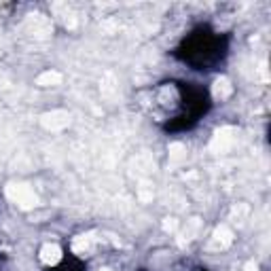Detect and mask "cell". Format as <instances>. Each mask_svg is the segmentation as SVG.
Here are the masks:
<instances>
[{
    "label": "cell",
    "mask_w": 271,
    "mask_h": 271,
    "mask_svg": "<svg viewBox=\"0 0 271 271\" xmlns=\"http://www.w3.org/2000/svg\"><path fill=\"white\" fill-rule=\"evenodd\" d=\"M6 195L21 208H34L36 206V195H34V191L25 184H11L6 189Z\"/></svg>",
    "instance_id": "obj_1"
},
{
    "label": "cell",
    "mask_w": 271,
    "mask_h": 271,
    "mask_svg": "<svg viewBox=\"0 0 271 271\" xmlns=\"http://www.w3.org/2000/svg\"><path fill=\"white\" fill-rule=\"evenodd\" d=\"M68 123H70V115L64 113V110H55V113H49L42 117V125L47 130H64Z\"/></svg>",
    "instance_id": "obj_2"
},
{
    "label": "cell",
    "mask_w": 271,
    "mask_h": 271,
    "mask_svg": "<svg viewBox=\"0 0 271 271\" xmlns=\"http://www.w3.org/2000/svg\"><path fill=\"white\" fill-rule=\"evenodd\" d=\"M40 259H42V263H47V265H55V263L62 259V250H59L55 244H45L40 250Z\"/></svg>",
    "instance_id": "obj_3"
},
{
    "label": "cell",
    "mask_w": 271,
    "mask_h": 271,
    "mask_svg": "<svg viewBox=\"0 0 271 271\" xmlns=\"http://www.w3.org/2000/svg\"><path fill=\"white\" fill-rule=\"evenodd\" d=\"M233 242V235H231V231H229L227 227H218L216 229V233H214V244L216 246H220V248H227L229 244Z\"/></svg>",
    "instance_id": "obj_4"
},
{
    "label": "cell",
    "mask_w": 271,
    "mask_h": 271,
    "mask_svg": "<svg viewBox=\"0 0 271 271\" xmlns=\"http://www.w3.org/2000/svg\"><path fill=\"white\" fill-rule=\"evenodd\" d=\"M231 91H233V87L229 85V81H227V79H218V81L214 83V96H216V98L225 100V98L231 96Z\"/></svg>",
    "instance_id": "obj_5"
},
{
    "label": "cell",
    "mask_w": 271,
    "mask_h": 271,
    "mask_svg": "<svg viewBox=\"0 0 271 271\" xmlns=\"http://www.w3.org/2000/svg\"><path fill=\"white\" fill-rule=\"evenodd\" d=\"M227 134H229V130H223V132H218V134H216L214 144H212V146H214L218 152H220V150H227V148H229V144L233 142V138H231V136H227Z\"/></svg>",
    "instance_id": "obj_6"
},
{
    "label": "cell",
    "mask_w": 271,
    "mask_h": 271,
    "mask_svg": "<svg viewBox=\"0 0 271 271\" xmlns=\"http://www.w3.org/2000/svg\"><path fill=\"white\" fill-rule=\"evenodd\" d=\"M89 248H91V237L89 235H81V237H76V240L72 242V250L79 252V254H85Z\"/></svg>",
    "instance_id": "obj_7"
},
{
    "label": "cell",
    "mask_w": 271,
    "mask_h": 271,
    "mask_svg": "<svg viewBox=\"0 0 271 271\" xmlns=\"http://www.w3.org/2000/svg\"><path fill=\"white\" fill-rule=\"evenodd\" d=\"M59 81H62V74L59 72H45L38 76V85H45V87H49V85H57Z\"/></svg>",
    "instance_id": "obj_8"
},
{
    "label": "cell",
    "mask_w": 271,
    "mask_h": 271,
    "mask_svg": "<svg viewBox=\"0 0 271 271\" xmlns=\"http://www.w3.org/2000/svg\"><path fill=\"white\" fill-rule=\"evenodd\" d=\"M169 150H172V157H174V159H182V157H184V155H182L184 148L180 146V144H174V146L169 148Z\"/></svg>",
    "instance_id": "obj_9"
},
{
    "label": "cell",
    "mask_w": 271,
    "mask_h": 271,
    "mask_svg": "<svg viewBox=\"0 0 271 271\" xmlns=\"http://www.w3.org/2000/svg\"><path fill=\"white\" fill-rule=\"evenodd\" d=\"M174 229H176L174 218H167V223H165V231H174Z\"/></svg>",
    "instance_id": "obj_10"
},
{
    "label": "cell",
    "mask_w": 271,
    "mask_h": 271,
    "mask_svg": "<svg viewBox=\"0 0 271 271\" xmlns=\"http://www.w3.org/2000/svg\"><path fill=\"white\" fill-rule=\"evenodd\" d=\"M246 271H257V265H254V263H248V265H246Z\"/></svg>",
    "instance_id": "obj_11"
},
{
    "label": "cell",
    "mask_w": 271,
    "mask_h": 271,
    "mask_svg": "<svg viewBox=\"0 0 271 271\" xmlns=\"http://www.w3.org/2000/svg\"><path fill=\"white\" fill-rule=\"evenodd\" d=\"M100 271H110V269H100Z\"/></svg>",
    "instance_id": "obj_12"
}]
</instances>
